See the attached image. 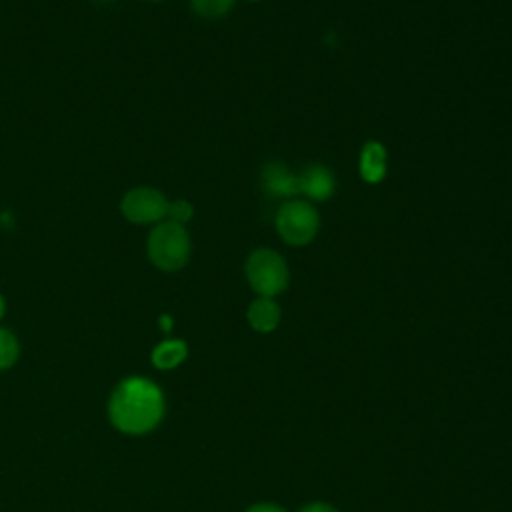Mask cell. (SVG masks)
<instances>
[{"mask_svg": "<svg viewBox=\"0 0 512 512\" xmlns=\"http://www.w3.org/2000/svg\"><path fill=\"white\" fill-rule=\"evenodd\" d=\"M162 394L160 390L144 378H130L122 382L110 400L112 422L132 434L148 432L162 418Z\"/></svg>", "mask_w": 512, "mask_h": 512, "instance_id": "6da1fadb", "label": "cell"}, {"mask_svg": "<svg viewBox=\"0 0 512 512\" xmlns=\"http://www.w3.org/2000/svg\"><path fill=\"white\" fill-rule=\"evenodd\" d=\"M146 252L158 270L174 272L186 266L192 252V242L182 224L162 220L150 230Z\"/></svg>", "mask_w": 512, "mask_h": 512, "instance_id": "7a4b0ae2", "label": "cell"}, {"mask_svg": "<svg viewBox=\"0 0 512 512\" xmlns=\"http://www.w3.org/2000/svg\"><path fill=\"white\" fill-rule=\"evenodd\" d=\"M244 272L252 290L264 298H272L284 292L290 280L286 260L270 248H256L246 258Z\"/></svg>", "mask_w": 512, "mask_h": 512, "instance_id": "3957f363", "label": "cell"}, {"mask_svg": "<svg viewBox=\"0 0 512 512\" xmlns=\"http://www.w3.org/2000/svg\"><path fill=\"white\" fill-rule=\"evenodd\" d=\"M276 232L278 236L292 246L308 244L320 226L318 210L306 200H288L276 212Z\"/></svg>", "mask_w": 512, "mask_h": 512, "instance_id": "277c9868", "label": "cell"}, {"mask_svg": "<svg viewBox=\"0 0 512 512\" xmlns=\"http://www.w3.org/2000/svg\"><path fill=\"white\" fill-rule=\"evenodd\" d=\"M168 198L164 192L148 186L128 190L120 200L122 216L132 224H158L166 220Z\"/></svg>", "mask_w": 512, "mask_h": 512, "instance_id": "5b68a950", "label": "cell"}, {"mask_svg": "<svg viewBox=\"0 0 512 512\" xmlns=\"http://www.w3.org/2000/svg\"><path fill=\"white\" fill-rule=\"evenodd\" d=\"M298 186L300 194H304L306 198L324 202L334 192V176L326 166L312 164L302 174H298Z\"/></svg>", "mask_w": 512, "mask_h": 512, "instance_id": "8992f818", "label": "cell"}, {"mask_svg": "<svg viewBox=\"0 0 512 512\" xmlns=\"http://www.w3.org/2000/svg\"><path fill=\"white\" fill-rule=\"evenodd\" d=\"M262 188L264 192H268L270 196H296L300 194V186H298V176L292 174L284 164L280 162H270L262 168Z\"/></svg>", "mask_w": 512, "mask_h": 512, "instance_id": "52a82bcc", "label": "cell"}, {"mask_svg": "<svg viewBox=\"0 0 512 512\" xmlns=\"http://www.w3.org/2000/svg\"><path fill=\"white\" fill-rule=\"evenodd\" d=\"M360 176L368 184H378L386 176V148L380 142H366L360 152Z\"/></svg>", "mask_w": 512, "mask_h": 512, "instance_id": "ba28073f", "label": "cell"}, {"mask_svg": "<svg viewBox=\"0 0 512 512\" xmlns=\"http://www.w3.org/2000/svg\"><path fill=\"white\" fill-rule=\"evenodd\" d=\"M248 322L258 332H272L280 322V308L272 298H256L248 308Z\"/></svg>", "mask_w": 512, "mask_h": 512, "instance_id": "9c48e42d", "label": "cell"}, {"mask_svg": "<svg viewBox=\"0 0 512 512\" xmlns=\"http://www.w3.org/2000/svg\"><path fill=\"white\" fill-rule=\"evenodd\" d=\"M184 358H186V344L182 340H166L158 344L152 352V362L164 370L178 366Z\"/></svg>", "mask_w": 512, "mask_h": 512, "instance_id": "30bf717a", "label": "cell"}, {"mask_svg": "<svg viewBox=\"0 0 512 512\" xmlns=\"http://www.w3.org/2000/svg\"><path fill=\"white\" fill-rule=\"evenodd\" d=\"M234 0H190L192 10L202 18H220L232 8Z\"/></svg>", "mask_w": 512, "mask_h": 512, "instance_id": "8fae6325", "label": "cell"}, {"mask_svg": "<svg viewBox=\"0 0 512 512\" xmlns=\"http://www.w3.org/2000/svg\"><path fill=\"white\" fill-rule=\"evenodd\" d=\"M16 356H18L16 338L8 330L0 328V370L8 368L16 360Z\"/></svg>", "mask_w": 512, "mask_h": 512, "instance_id": "7c38bea8", "label": "cell"}, {"mask_svg": "<svg viewBox=\"0 0 512 512\" xmlns=\"http://www.w3.org/2000/svg\"><path fill=\"white\" fill-rule=\"evenodd\" d=\"M194 214V208L188 200L180 198V200H172L168 202V210H166V220L170 222H176V224H186Z\"/></svg>", "mask_w": 512, "mask_h": 512, "instance_id": "4fadbf2b", "label": "cell"}, {"mask_svg": "<svg viewBox=\"0 0 512 512\" xmlns=\"http://www.w3.org/2000/svg\"><path fill=\"white\" fill-rule=\"evenodd\" d=\"M300 512H336L332 506L328 504H322V502H316V504H308L304 506Z\"/></svg>", "mask_w": 512, "mask_h": 512, "instance_id": "5bb4252c", "label": "cell"}, {"mask_svg": "<svg viewBox=\"0 0 512 512\" xmlns=\"http://www.w3.org/2000/svg\"><path fill=\"white\" fill-rule=\"evenodd\" d=\"M246 512H286L284 508H278L274 504H256L252 508H248Z\"/></svg>", "mask_w": 512, "mask_h": 512, "instance_id": "9a60e30c", "label": "cell"}, {"mask_svg": "<svg viewBox=\"0 0 512 512\" xmlns=\"http://www.w3.org/2000/svg\"><path fill=\"white\" fill-rule=\"evenodd\" d=\"M162 326H164V330H170V318L168 316H162Z\"/></svg>", "mask_w": 512, "mask_h": 512, "instance_id": "2e32d148", "label": "cell"}, {"mask_svg": "<svg viewBox=\"0 0 512 512\" xmlns=\"http://www.w3.org/2000/svg\"><path fill=\"white\" fill-rule=\"evenodd\" d=\"M4 308H6V304H4V298H2V294H0V318L4 316Z\"/></svg>", "mask_w": 512, "mask_h": 512, "instance_id": "e0dca14e", "label": "cell"}, {"mask_svg": "<svg viewBox=\"0 0 512 512\" xmlns=\"http://www.w3.org/2000/svg\"><path fill=\"white\" fill-rule=\"evenodd\" d=\"M94 2H100V4H106V2H112V0H94Z\"/></svg>", "mask_w": 512, "mask_h": 512, "instance_id": "ac0fdd59", "label": "cell"}, {"mask_svg": "<svg viewBox=\"0 0 512 512\" xmlns=\"http://www.w3.org/2000/svg\"><path fill=\"white\" fill-rule=\"evenodd\" d=\"M248 2H260V0H248Z\"/></svg>", "mask_w": 512, "mask_h": 512, "instance_id": "d6986e66", "label": "cell"}]
</instances>
